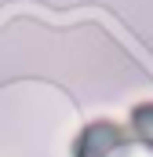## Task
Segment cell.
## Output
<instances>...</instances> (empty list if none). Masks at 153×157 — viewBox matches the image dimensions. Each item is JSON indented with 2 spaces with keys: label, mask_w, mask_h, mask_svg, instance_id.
I'll return each mask as SVG.
<instances>
[{
  "label": "cell",
  "mask_w": 153,
  "mask_h": 157,
  "mask_svg": "<svg viewBox=\"0 0 153 157\" xmlns=\"http://www.w3.org/2000/svg\"><path fill=\"white\" fill-rule=\"evenodd\" d=\"M128 139L113 121H91L73 143V157H124Z\"/></svg>",
  "instance_id": "1"
},
{
  "label": "cell",
  "mask_w": 153,
  "mask_h": 157,
  "mask_svg": "<svg viewBox=\"0 0 153 157\" xmlns=\"http://www.w3.org/2000/svg\"><path fill=\"white\" fill-rule=\"evenodd\" d=\"M131 135L153 150V102H139L131 110Z\"/></svg>",
  "instance_id": "2"
}]
</instances>
